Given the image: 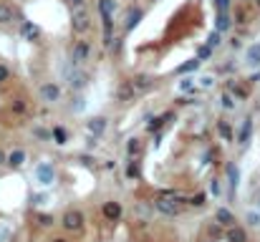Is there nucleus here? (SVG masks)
Segmentation results:
<instances>
[{"instance_id": "obj_17", "label": "nucleus", "mask_w": 260, "mask_h": 242, "mask_svg": "<svg viewBox=\"0 0 260 242\" xmlns=\"http://www.w3.org/2000/svg\"><path fill=\"white\" fill-rule=\"evenodd\" d=\"M225 174H227V189H230V194H235L238 184H240V169H238V164L235 161H227L225 164Z\"/></svg>"}, {"instance_id": "obj_32", "label": "nucleus", "mask_w": 260, "mask_h": 242, "mask_svg": "<svg viewBox=\"0 0 260 242\" xmlns=\"http://www.w3.org/2000/svg\"><path fill=\"white\" fill-rule=\"evenodd\" d=\"M68 109L74 111V114H83L86 111V96L74 94V99H71V103H68Z\"/></svg>"}, {"instance_id": "obj_31", "label": "nucleus", "mask_w": 260, "mask_h": 242, "mask_svg": "<svg viewBox=\"0 0 260 242\" xmlns=\"http://www.w3.org/2000/svg\"><path fill=\"white\" fill-rule=\"evenodd\" d=\"M225 240L227 242H248V232L242 230V227H227V232H225Z\"/></svg>"}, {"instance_id": "obj_19", "label": "nucleus", "mask_w": 260, "mask_h": 242, "mask_svg": "<svg viewBox=\"0 0 260 242\" xmlns=\"http://www.w3.org/2000/svg\"><path fill=\"white\" fill-rule=\"evenodd\" d=\"M225 88L230 91V94H233L238 101H245V99H248L250 96V91H248V86H245V83H240L238 79H227V83H225Z\"/></svg>"}, {"instance_id": "obj_13", "label": "nucleus", "mask_w": 260, "mask_h": 242, "mask_svg": "<svg viewBox=\"0 0 260 242\" xmlns=\"http://www.w3.org/2000/svg\"><path fill=\"white\" fill-rule=\"evenodd\" d=\"M101 215H104V220H109V222H119L121 215H124V207L117 200H109V202L101 204Z\"/></svg>"}, {"instance_id": "obj_50", "label": "nucleus", "mask_w": 260, "mask_h": 242, "mask_svg": "<svg viewBox=\"0 0 260 242\" xmlns=\"http://www.w3.org/2000/svg\"><path fill=\"white\" fill-rule=\"evenodd\" d=\"M51 242H68V240H66V237H53Z\"/></svg>"}, {"instance_id": "obj_54", "label": "nucleus", "mask_w": 260, "mask_h": 242, "mask_svg": "<svg viewBox=\"0 0 260 242\" xmlns=\"http://www.w3.org/2000/svg\"><path fill=\"white\" fill-rule=\"evenodd\" d=\"M154 3H157V0H154Z\"/></svg>"}, {"instance_id": "obj_20", "label": "nucleus", "mask_w": 260, "mask_h": 242, "mask_svg": "<svg viewBox=\"0 0 260 242\" xmlns=\"http://www.w3.org/2000/svg\"><path fill=\"white\" fill-rule=\"evenodd\" d=\"M134 88H137V94H149V91L154 88V79L149 73H137L134 76Z\"/></svg>"}, {"instance_id": "obj_3", "label": "nucleus", "mask_w": 260, "mask_h": 242, "mask_svg": "<svg viewBox=\"0 0 260 242\" xmlns=\"http://www.w3.org/2000/svg\"><path fill=\"white\" fill-rule=\"evenodd\" d=\"M91 53H94V45H91V40L86 38V36H81L74 45H71V51H68V58H71V63L74 66H86L91 60Z\"/></svg>"}, {"instance_id": "obj_7", "label": "nucleus", "mask_w": 260, "mask_h": 242, "mask_svg": "<svg viewBox=\"0 0 260 242\" xmlns=\"http://www.w3.org/2000/svg\"><path fill=\"white\" fill-rule=\"evenodd\" d=\"M61 224H63L66 232H83V227H86V215H83L81 209H68V212H63Z\"/></svg>"}, {"instance_id": "obj_36", "label": "nucleus", "mask_w": 260, "mask_h": 242, "mask_svg": "<svg viewBox=\"0 0 260 242\" xmlns=\"http://www.w3.org/2000/svg\"><path fill=\"white\" fill-rule=\"evenodd\" d=\"M33 136H36V139H40V141H53V131L46 129V126H36Z\"/></svg>"}, {"instance_id": "obj_18", "label": "nucleus", "mask_w": 260, "mask_h": 242, "mask_svg": "<svg viewBox=\"0 0 260 242\" xmlns=\"http://www.w3.org/2000/svg\"><path fill=\"white\" fill-rule=\"evenodd\" d=\"M235 25V18H233V13H218L215 15V30H220V33H230Z\"/></svg>"}, {"instance_id": "obj_4", "label": "nucleus", "mask_w": 260, "mask_h": 242, "mask_svg": "<svg viewBox=\"0 0 260 242\" xmlns=\"http://www.w3.org/2000/svg\"><path fill=\"white\" fill-rule=\"evenodd\" d=\"M33 177H36V182H38V187L48 189V187L56 184V177H59V172H56V164H53L51 159H43V161L36 164Z\"/></svg>"}, {"instance_id": "obj_38", "label": "nucleus", "mask_w": 260, "mask_h": 242, "mask_svg": "<svg viewBox=\"0 0 260 242\" xmlns=\"http://www.w3.org/2000/svg\"><path fill=\"white\" fill-rule=\"evenodd\" d=\"M207 200H210V194H207V192H200V194H195L187 204H190V207H205V204H207Z\"/></svg>"}, {"instance_id": "obj_15", "label": "nucleus", "mask_w": 260, "mask_h": 242, "mask_svg": "<svg viewBox=\"0 0 260 242\" xmlns=\"http://www.w3.org/2000/svg\"><path fill=\"white\" fill-rule=\"evenodd\" d=\"M10 114L13 116H28V114H31V101H28V96H13L10 99Z\"/></svg>"}, {"instance_id": "obj_52", "label": "nucleus", "mask_w": 260, "mask_h": 242, "mask_svg": "<svg viewBox=\"0 0 260 242\" xmlns=\"http://www.w3.org/2000/svg\"><path fill=\"white\" fill-rule=\"evenodd\" d=\"M258 209H260V200H258Z\"/></svg>"}, {"instance_id": "obj_11", "label": "nucleus", "mask_w": 260, "mask_h": 242, "mask_svg": "<svg viewBox=\"0 0 260 242\" xmlns=\"http://www.w3.org/2000/svg\"><path fill=\"white\" fill-rule=\"evenodd\" d=\"M137 96H139V94H137L132 79L119 81V86H117V101H119V103H129V101H134Z\"/></svg>"}, {"instance_id": "obj_46", "label": "nucleus", "mask_w": 260, "mask_h": 242, "mask_svg": "<svg viewBox=\"0 0 260 242\" xmlns=\"http://www.w3.org/2000/svg\"><path fill=\"white\" fill-rule=\"evenodd\" d=\"M66 3H68L71 8H83V5H86V0H66Z\"/></svg>"}, {"instance_id": "obj_34", "label": "nucleus", "mask_w": 260, "mask_h": 242, "mask_svg": "<svg viewBox=\"0 0 260 242\" xmlns=\"http://www.w3.org/2000/svg\"><path fill=\"white\" fill-rule=\"evenodd\" d=\"M245 224L248 227H260V209H248L245 212Z\"/></svg>"}, {"instance_id": "obj_22", "label": "nucleus", "mask_w": 260, "mask_h": 242, "mask_svg": "<svg viewBox=\"0 0 260 242\" xmlns=\"http://www.w3.org/2000/svg\"><path fill=\"white\" fill-rule=\"evenodd\" d=\"M177 88H180V94H184V96H195L197 91H200L197 79H192V76H182L180 83H177Z\"/></svg>"}, {"instance_id": "obj_30", "label": "nucleus", "mask_w": 260, "mask_h": 242, "mask_svg": "<svg viewBox=\"0 0 260 242\" xmlns=\"http://www.w3.org/2000/svg\"><path fill=\"white\" fill-rule=\"evenodd\" d=\"M245 63H250V66H260V40L245 48Z\"/></svg>"}, {"instance_id": "obj_43", "label": "nucleus", "mask_w": 260, "mask_h": 242, "mask_svg": "<svg viewBox=\"0 0 260 242\" xmlns=\"http://www.w3.org/2000/svg\"><path fill=\"white\" fill-rule=\"evenodd\" d=\"M38 224H40V227H51V224H53V217H51V215H38Z\"/></svg>"}, {"instance_id": "obj_28", "label": "nucleus", "mask_w": 260, "mask_h": 242, "mask_svg": "<svg viewBox=\"0 0 260 242\" xmlns=\"http://www.w3.org/2000/svg\"><path fill=\"white\" fill-rule=\"evenodd\" d=\"M51 131H53V144H59V146H66V144H68L71 134H68V129H66L63 124H56Z\"/></svg>"}, {"instance_id": "obj_6", "label": "nucleus", "mask_w": 260, "mask_h": 242, "mask_svg": "<svg viewBox=\"0 0 260 242\" xmlns=\"http://www.w3.org/2000/svg\"><path fill=\"white\" fill-rule=\"evenodd\" d=\"M71 30H74V36H86L91 30V15L89 10L83 8H71Z\"/></svg>"}, {"instance_id": "obj_25", "label": "nucleus", "mask_w": 260, "mask_h": 242, "mask_svg": "<svg viewBox=\"0 0 260 242\" xmlns=\"http://www.w3.org/2000/svg\"><path fill=\"white\" fill-rule=\"evenodd\" d=\"M119 3L117 0H96V13L99 15H117Z\"/></svg>"}, {"instance_id": "obj_5", "label": "nucleus", "mask_w": 260, "mask_h": 242, "mask_svg": "<svg viewBox=\"0 0 260 242\" xmlns=\"http://www.w3.org/2000/svg\"><path fill=\"white\" fill-rule=\"evenodd\" d=\"M38 96L43 103H48V106H56V103H61L63 101V86L59 81H43L38 86Z\"/></svg>"}, {"instance_id": "obj_45", "label": "nucleus", "mask_w": 260, "mask_h": 242, "mask_svg": "<svg viewBox=\"0 0 260 242\" xmlns=\"http://www.w3.org/2000/svg\"><path fill=\"white\" fill-rule=\"evenodd\" d=\"M33 202H36V204H46V202H48V194H46V192L33 194Z\"/></svg>"}, {"instance_id": "obj_47", "label": "nucleus", "mask_w": 260, "mask_h": 242, "mask_svg": "<svg viewBox=\"0 0 260 242\" xmlns=\"http://www.w3.org/2000/svg\"><path fill=\"white\" fill-rule=\"evenodd\" d=\"M5 161H8V151H5V149H0V166H3Z\"/></svg>"}, {"instance_id": "obj_53", "label": "nucleus", "mask_w": 260, "mask_h": 242, "mask_svg": "<svg viewBox=\"0 0 260 242\" xmlns=\"http://www.w3.org/2000/svg\"><path fill=\"white\" fill-rule=\"evenodd\" d=\"M242 3H245V0H242Z\"/></svg>"}, {"instance_id": "obj_40", "label": "nucleus", "mask_w": 260, "mask_h": 242, "mask_svg": "<svg viewBox=\"0 0 260 242\" xmlns=\"http://www.w3.org/2000/svg\"><path fill=\"white\" fill-rule=\"evenodd\" d=\"M126 177H129V179L139 177V161H137V157L129 159V164H126Z\"/></svg>"}, {"instance_id": "obj_27", "label": "nucleus", "mask_w": 260, "mask_h": 242, "mask_svg": "<svg viewBox=\"0 0 260 242\" xmlns=\"http://www.w3.org/2000/svg\"><path fill=\"white\" fill-rule=\"evenodd\" d=\"M13 20H16V8L0 0V25H10Z\"/></svg>"}, {"instance_id": "obj_12", "label": "nucleus", "mask_w": 260, "mask_h": 242, "mask_svg": "<svg viewBox=\"0 0 260 242\" xmlns=\"http://www.w3.org/2000/svg\"><path fill=\"white\" fill-rule=\"evenodd\" d=\"M253 126H255V124H253V116H245V119H242V124H240V131L235 134V141H238L242 149L248 146L250 139H253Z\"/></svg>"}, {"instance_id": "obj_42", "label": "nucleus", "mask_w": 260, "mask_h": 242, "mask_svg": "<svg viewBox=\"0 0 260 242\" xmlns=\"http://www.w3.org/2000/svg\"><path fill=\"white\" fill-rule=\"evenodd\" d=\"M210 194H212V197H220V194H222V182H220L218 177L210 179Z\"/></svg>"}, {"instance_id": "obj_29", "label": "nucleus", "mask_w": 260, "mask_h": 242, "mask_svg": "<svg viewBox=\"0 0 260 242\" xmlns=\"http://www.w3.org/2000/svg\"><path fill=\"white\" fill-rule=\"evenodd\" d=\"M220 109H222V111H227V114L238 109V99H235L233 94H230L227 88H225L222 94H220Z\"/></svg>"}, {"instance_id": "obj_44", "label": "nucleus", "mask_w": 260, "mask_h": 242, "mask_svg": "<svg viewBox=\"0 0 260 242\" xmlns=\"http://www.w3.org/2000/svg\"><path fill=\"white\" fill-rule=\"evenodd\" d=\"M227 45H230V48H233V51H240V48H242V40L235 36V38H230V40H227Z\"/></svg>"}, {"instance_id": "obj_24", "label": "nucleus", "mask_w": 260, "mask_h": 242, "mask_svg": "<svg viewBox=\"0 0 260 242\" xmlns=\"http://www.w3.org/2000/svg\"><path fill=\"white\" fill-rule=\"evenodd\" d=\"M144 154V141L139 139V136H132V139L126 141V157L134 159V157H141Z\"/></svg>"}, {"instance_id": "obj_2", "label": "nucleus", "mask_w": 260, "mask_h": 242, "mask_svg": "<svg viewBox=\"0 0 260 242\" xmlns=\"http://www.w3.org/2000/svg\"><path fill=\"white\" fill-rule=\"evenodd\" d=\"M187 197H180V194H175V192H164L160 200L154 202V209L160 212V215H164V217H180L182 215V209L187 207Z\"/></svg>"}, {"instance_id": "obj_23", "label": "nucleus", "mask_w": 260, "mask_h": 242, "mask_svg": "<svg viewBox=\"0 0 260 242\" xmlns=\"http://www.w3.org/2000/svg\"><path fill=\"white\" fill-rule=\"evenodd\" d=\"M218 134H220V139H222L225 144H233V141H235V129H233V124L225 121V119L218 121Z\"/></svg>"}, {"instance_id": "obj_10", "label": "nucleus", "mask_w": 260, "mask_h": 242, "mask_svg": "<svg viewBox=\"0 0 260 242\" xmlns=\"http://www.w3.org/2000/svg\"><path fill=\"white\" fill-rule=\"evenodd\" d=\"M86 131H89L91 136H96V139H101L106 131H109V119L106 116H91V119H86Z\"/></svg>"}, {"instance_id": "obj_14", "label": "nucleus", "mask_w": 260, "mask_h": 242, "mask_svg": "<svg viewBox=\"0 0 260 242\" xmlns=\"http://www.w3.org/2000/svg\"><path fill=\"white\" fill-rule=\"evenodd\" d=\"M175 119V111H164V114H154L152 119H149V124H147V131L149 134H157V131H162L169 121Z\"/></svg>"}, {"instance_id": "obj_9", "label": "nucleus", "mask_w": 260, "mask_h": 242, "mask_svg": "<svg viewBox=\"0 0 260 242\" xmlns=\"http://www.w3.org/2000/svg\"><path fill=\"white\" fill-rule=\"evenodd\" d=\"M141 20H144V8H139V5L129 8L126 15H124V23H121V33H124V36H126V33H132V30H134Z\"/></svg>"}, {"instance_id": "obj_16", "label": "nucleus", "mask_w": 260, "mask_h": 242, "mask_svg": "<svg viewBox=\"0 0 260 242\" xmlns=\"http://www.w3.org/2000/svg\"><path fill=\"white\" fill-rule=\"evenodd\" d=\"M25 161H28V151L18 146V149L8 151V161H5V166H8V169H23Z\"/></svg>"}, {"instance_id": "obj_8", "label": "nucleus", "mask_w": 260, "mask_h": 242, "mask_svg": "<svg viewBox=\"0 0 260 242\" xmlns=\"http://www.w3.org/2000/svg\"><path fill=\"white\" fill-rule=\"evenodd\" d=\"M18 36L25 40V43H38L40 36H43V28L33 20H20V28H18Z\"/></svg>"}, {"instance_id": "obj_37", "label": "nucleus", "mask_w": 260, "mask_h": 242, "mask_svg": "<svg viewBox=\"0 0 260 242\" xmlns=\"http://www.w3.org/2000/svg\"><path fill=\"white\" fill-rule=\"evenodd\" d=\"M197 86H200V91H210V88H215V76H200L197 79Z\"/></svg>"}, {"instance_id": "obj_1", "label": "nucleus", "mask_w": 260, "mask_h": 242, "mask_svg": "<svg viewBox=\"0 0 260 242\" xmlns=\"http://www.w3.org/2000/svg\"><path fill=\"white\" fill-rule=\"evenodd\" d=\"M59 73L63 79V86L71 91V94H81L89 86V73H86L81 66H74L71 58H61L59 60Z\"/></svg>"}, {"instance_id": "obj_41", "label": "nucleus", "mask_w": 260, "mask_h": 242, "mask_svg": "<svg viewBox=\"0 0 260 242\" xmlns=\"http://www.w3.org/2000/svg\"><path fill=\"white\" fill-rule=\"evenodd\" d=\"M212 5L218 13H230V8H233V0H212Z\"/></svg>"}, {"instance_id": "obj_33", "label": "nucleus", "mask_w": 260, "mask_h": 242, "mask_svg": "<svg viewBox=\"0 0 260 242\" xmlns=\"http://www.w3.org/2000/svg\"><path fill=\"white\" fill-rule=\"evenodd\" d=\"M205 43L212 45V48H220V45L225 43V36L220 33V30H215V28H212L210 33H207V38H205Z\"/></svg>"}, {"instance_id": "obj_51", "label": "nucleus", "mask_w": 260, "mask_h": 242, "mask_svg": "<svg viewBox=\"0 0 260 242\" xmlns=\"http://www.w3.org/2000/svg\"><path fill=\"white\" fill-rule=\"evenodd\" d=\"M255 5H260V0H255Z\"/></svg>"}, {"instance_id": "obj_26", "label": "nucleus", "mask_w": 260, "mask_h": 242, "mask_svg": "<svg viewBox=\"0 0 260 242\" xmlns=\"http://www.w3.org/2000/svg\"><path fill=\"white\" fill-rule=\"evenodd\" d=\"M200 66H202V60L195 56V58H190V60H184V63H180L175 73H177V76H190V73H195Z\"/></svg>"}, {"instance_id": "obj_21", "label": "nucleus", "mask_w": 260, "mask_h": 242, "mask_svg": "<svg viewBox=\"0 0 260 242\" xmlns=\"http://www.w3.org/2000/svg\"><path fill=\"white\" fill-rule=\"evenodd\" d=\"M215 222H218L220 227H235L238 220H235V215L227 207H218V209H215Z\"/></svg>"}, {"instance_id": "obj_39", "label": "nucleus", "mask_w": 260, "mask_h": 242, "mask_svg": "<svg viewBox=\"0 0 260 242\" xmlns=\"http://www.w3.org/2000/svg\"><path fill=\"white\" fill-rule=\"evenodd\" d=\"M10 79H13V71H10V66L5 63V60H0V86L8 83Z\"/></svg>"}, {"instance_id": "obj_48", "label": "nucleus", "mask_w": 260, "mask_h": 242, "mask_svg": "<svg viewBox=\"0 0 260 242\" xmlns=\"http://www.w3.org/2000/svg\"><path fill=\"white\" fill-rule=\"evenodd\" d=\"M104 169H109V172H111V169H117V161H114V159H109V161L104 164Z\"/></svg>"}, {"instance_id": "obj_49", "label": "nucleus", "mask_w": 260, "mask_h": 242, "mask_svg": "<svg viewBox=\"0 0 260 242\" xmlns=\"http://www.w3.org/2000/svg\"><path fill=\"white\" fill-rule=\"evenodd\" d=\"M137 212H139V215H144V217H149V207H141V204H139Z\"/></svg>"}, {"instance_id": "obj_35", "label": "nucleus", "mask_w": 260, "mask_h": 242, "mask_svg": "<svg viewBox=\"0 0 260 242\" xmlns=\"http://www.w3.org/2000/svg\"><path fill=\"white\" fill-rule=\"evenodd\" d=\"M212 53H215V48H212V45L202 43L200 48H197V53H195V56H197V58L202 60V63H205V60H210V58H212Z\"/></svg>"}]
</instances>
